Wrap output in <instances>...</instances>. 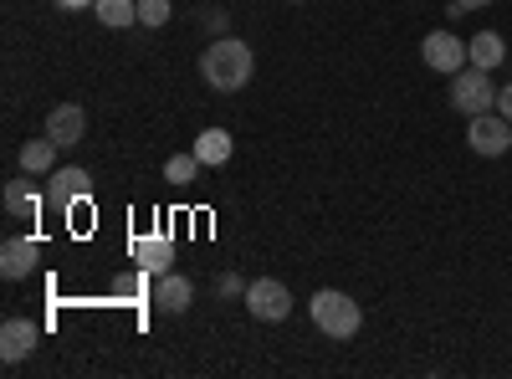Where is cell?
I'll list each match as a JSON object with an SVG mask.
<instances>
[{"label": "cell", "instance_id": "6da1fadb", "mask_svg": "<svg viewBox=\"0 0 512 379\" xmlns=\"http://www.w3.org/2000/svg\"><path fill=\"white\" fill-rule=\"evenodd\" d=\"M251 72H256V57L241 36H216L200 52V77H205V88H216V93H241L251 82Z\"/></svg>", "mask_w": 512, "mask_h": 379}, {"label": "cell", "instance_id": "7a4b0ae2", "mask_svg": "<svg viewBox=\"0 0 512 379\" xmlns=\"http://www.w3.org/2000/svg\"><path fill=\"white\" fill-rule=\"evenodd\" d=\"M308 313H313L318 333H328V339H354V333L364 328V308L349 298V292H338V287H318Z\"/></svg>", "mask_w": 512, "mask_h": 379}, {"label": "cell", "instance_id": "3957f363", "mask_svg": "<svg viewBox=\"0 0 512 379\" xmlns=\"http://www.w3.org/2000/svg\"><path fill=\"white\" fill-rule=\"evenodd\" d=\"M451 108H456V113H466V118L492 113V108H497L492 72H482V67H461V72L451 77Z\"/></svg>", "mask_w": 512, "mask_h": 379}, {"label": "cell", "instance_id": "277c9868", "mask_svg": "<svg viewBox=\"0 0 512 379\" xmlns=\"http://www.w3.org/2000/svg\"><path fill=\"white\" fill-rule=\"evenodd\" d=\"M246 313L251 318H262V323H282L292 313V292L277 282V277H256L246 287Z\"/></svg>", "mask_w": 512, "mask_h": 379}, {"label": "cell", "instance_id": "5b68a950", "mask_svg": "<svg viewBox=\"0 0 512 379\" xmlns=\"http://www.w3.org/2000/svg\"><path fill=\"white\" fill-rule=\"evenodd\" d=\"M420 62L431 67V72H446V77H456L461 67H472V57H466V41H456L451 31H431L420 41Z\"/></svg>", "mask_w": 512, "mask_h": 379}, {"label": "cell", "instance_id": "8992f818", "mask_svg": "<svg viewBox=\"0 0 512 379\" xmlns=\"http://www.w3.org/2000/svg\"><path fill=\"white\" fill-rule=\"evenodd\" d=\"M466 144H472V154H482V159H497V154L512 149V123L502 113H477L472 129H466Z\"/></svg>", "mask_w": 512, "mask_h": 379}, {"label": "cell", "instance_id": "52a82bcc", "mask_svg": "<svg viewBox=\"0 0 512 379\" xmlns=\"http://www.w3.org/2000/svg\"><path fill=\"white\" fill-rule=\"evenodd\" d=\"M36 262H41L36 236H6V246H0V277H6V282H21V277H31Z\"/></svg>", "mask_w": 512, "mask_h": 379}, {"label": "cell", "instance_id": "ba28073f", "mask_svg": "<svg viewBox=\"0 0 512 379\" xmlns=\"http://www.w3.org/2000/svg\"><path fill=\"white\" fill-rule=\"evenodd\" d=\"M36 339H41V328H36L31 318H6V323H0V359L21 364V359L36 349Z\"/></svg>", "mask_w": 512, "mask_h": 379}, {"label": "cell", "instance_id": "9c48e42d", "mask_svg": "<svg viewBox=\"0 0 512 379\" xmlns=\"http://www.w3.org/2000/svg\"><path fill=\"white\" fill-rule=\"evenodd\" d=\"M88 190H93V175H88V170H77V164H67V170L52 175L47 200H52L57 210H72V200H88Z\"/></svg>", "mask_w": 512, "mask_h": 379}, {"label": "cell", "instance_id": "30bf717a", "mask_svg": "<svg viewBox=\"0 0 512 379\" xmlns=\"http://www.w3.org/2000/svg\"><path fill=\"white\" fill-rule=\"evenodd\" d=\"M190 303H195V287H190V277H180V272H164V277L154 282V308H159V313L180 318Z\"/></svg>", "mask_w": 512, "mask_h": 379}, {"label": "cell", "instance_id": "8fae6325", "mask_svg": "<svg viewBox=\"0 0 512 379\" xmlns=\"http://www.w3.org/2000/svg\"><path fill=\"white\" fill-rule=\"evenodd\" d=\"M47 134H52L62 149L82 144V134H88V113H82L77 103H57V108L47 113Z\"/></svg>", "mask_w": 512, "mask_h": 379}, {"label": "cell", "instance_id": "7c38bea8", "mask_svg": "<svg viewBox=\"0 0 512 379\" xmlns=\"http://www.w3.org/2000/svg\"><path fill=\"white\" fill-rule=\"evenodd\" d=\"M134 262H139V272L164 277L169 267H175V246H169V236H139L134 241Z\"/></svg>", "mask_w": 512, "mask_h": 379}, {"label": "cell", "instance_id": "4fadbf2b", "mask_svg": "<svg viewBox=\"0 0 512 379\" xmlns=\"http://www.w3.org/2000/svg\"><path fill=\"white\" fill-rule=\"evenodd\" d=\"M466 57H472V67H482V72H497L507 62V41L497 31H477L472 41H466Z\"/></svg>", "mask_w": 512, "mask_h": 379}, {"label": "cell", "instance_id": "5bb4252c", "mask_svg": "<svg viewBox=\"0 0 512 379\" xmlns=\"http://www.w3.org/2000/svg\"><path fill=\"white\" fill-rule=\"evenodd\" d=\"M57 149H62V144H57L52 134H47V139H26L16 159H21V170H26V175H47L52 164H57Z\"/></svg>", "mask_w": 512, "mask_h": 379}, {"label": "cell", "instance_id": "9a60e30c", "mask_svg": "<svg viewBox=\"0 0 512 379\" xmlns=\"http://www.w3.org/2000/svg\"><path fill=\"white\" fill-rule=\"evenodd\" d=\"M6 216H16V221H36V210H41V195L31 190V180H6Z\"/></svg>", "mask_w": 512, "mask_h": 379}, {"label": "cell", "instance_id": "2e32d148", "mask_svg": "<svg viewBox=\"0 0 512 379\" xmlns=\"http://www.w3.org/2000/svg\"><path fill=\"white\" fill-rule=\"evenodd\" d=\"M98 21L108 31H128V26H139V0H98Z\"/></svg>", "mask_w": 512, "mask_h": 379}, {"label": "cell", "instance_id": "e0dca14e", "mask_svg": "<svg viewBox=\"0 0 512 379\" xmlns=\"http://www.w3.org/2000/svg\"><path fill=\"white\" fill-rule=\"evenodd\" d=\"M195 154H200L205 170H216V164L231 159V134H226V129H205V134L195 139Z\"/></svg>", "mask_w": 512, "mask_h": 379}, {"label": "cell", "instance_id": "ac0fdd59", "mask_svg": "<svg viewBox=\"0 0 512 379\" xmlns=\"http://www.w3.org/2000/svg\"><path fill=\"white\" fill-rule=\"evenodd\" d=\"M205 170V164H200V154L190 149V154H169L164 159V180L169 185H195V175Z\"/></svg>", "mask_w": 512, "mask_h": 379}, {"label": "cell", "instance_id": "d6986e66", "mask_svg": "<svg viewBox=\"0 0 512 379\" xmlns=\"http://www.w3.org/2000/svg\"><path fill=\"white\" fill-rule=\"evenodd\" d=\"M169 16H175V6H169V0H139V26L159 31Z\"/></svg>", "mask_w": 512, "mask_h": 379}, {"label": "cell", "instance_id": "ffe728a7", "mask_svg": "<svg viewBox=\"0 0 512 379\" xmlns=\"http://www.w3.org/2000/svg\"><path fill=\"white\" fill-rule=\"evenodd\" d=\"M246 287H251V282H241V277H231V272H221V277H216V292H221V298H236V292L246 298Z\"/></svg>", "mask_w": 512, "mask_h": 379}, {"label": "cell", "instance_id": "44dd1931", "mask_svg": "<svg viewBox=\"0 0 512 379\" xmlns=\"http://www.w3.org/2000/svg\"><path fill=\"white\" fill-rule=\"evenodd\" d=\"M205 26L216 31V36H231V31H226V11H221V6H210V11H205Z\"/></svg>", "mask_w": 512, "mask_h": 379}, {"label": "cell", "instance_id": "7402d4cb", "mask_svg": "<svg viewBox=\"0 0 512 379\" xmlns=\"http://www.w3.org/2000/svg\"><path fill=\"white\" fill-rule=\"evenodd\" d=\"M497 113L512 123V82H507V88H497Z\"/></svg>", "mask_w": 512, "mask_h": 379}, {"label": "cell", "instance_id": "603a6c76", "mask_svg": "<svg viewBox=\"0 0 512 379\" xmlns=\"http://www.w3.org/2000/svg\"><path fill=\"white\" fill-rule=\"evenodd\" d=\"M62 11H82V6H98V0H57Z\"/></svg>", "mask_w": 512, "mask_h": 379}, {"label": "cell", "instance_id": "cb8c5ba5", "mask_svg": "<svg viewBox=\"0 0 512 379\" xmlns=\"http://www.w3.org/2000/svg\"><path fill=\"white\" fill-rule=\"evenodd\" d=\"M461 6H466V11H482V6H492V0H461Z\"/></svg>", "mask_w": 512, "mask_h": 379}]
</instances>
